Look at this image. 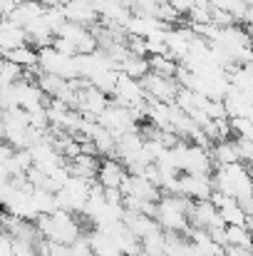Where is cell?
<instances>
[{"mask_svg":"<svg viewBox=\"0 0 253 256\" xmlns=\"http://www.w3.org/2000/svg\"><path fill=\"white\" fill-rule=\"evenodd\" d=\"M99 124L112 130L117 137L127 134V132H139V122L134 120L132 110L129 107H122V104H109L102 114H99Z\"/></svg>","mask_w":253,"mask_h":256,"instance_id":"1","label":"cell"},{"mask_svg":"<svg viewBox=\"0 0 253 256\" xmlns=\"http://www.w3.org/2000/svg\"><path fill=\"white\" fill-rule=\"evenodd\" d=\"M189 222L191 226L199 229H216V226H226V222L221 219L219 206L211 199H194V206L189 212Z\"/></svg>","mask_w":253,"mask_h":256,"instance_id":"2","label":"cell"},{"mask_svg":"<svg viewBox=\"0 0 253 256\" xmlns=\"http://www.w3.org/2000/svg\"><path fill=\"white\" fill-rule=\"evenodd\" d=\"M142 85H144L149 97L169 102V104L176 100V94H179V90H181V85L176 82V78H164V75H157V72H149V75L142 80Z\"/></svg>","mask_w":253,"mask_h":256,"instance_id":"3","label":"cell"},{"mask_svg":"<svg viewBox=\"0 0 253 256\" xmlns=\"http://www.w3.org/2000/svg\"><path fill=\"white\" fill-rule=\"evenodd\" d=\"M214 167H216V160L211 154L209 147H201V144H194L189 142V150H186V164H184V172L186 174H214Z\"/></svg>","mask_w":253,"mask_h":256,"instance_id":"4","label":"cell"},{"mask_svg":"<svg viewBox=\"0 0 253 256\" xmlns=\"http://www.w3.org/2000/svg\"><path fill=\"white\" fill-rule=\"evenodd\" d=\"M216 192L214 184V174H181V194L191 196V199H211V194Z\"/></svg>","mask_w":253,"mask_h":256,"instance_id":"5","label":"cell"},{"mask_svg":"<svg viewBox=\"0 0 253 256\" xmlns=\"http://www.w3.org/2000/svg\"><path fill=\"white\" fill-rule=\"evenodd\" d=\"M129 176L127 167L117 160V157H104L102 164H99V174H97V182L104 186V189H122L124 179Z\"/></svg>","mask_w":253,"mask_h":256,"instance_id":"6","label":"cell"},{"mask_svg":"<svg viewBox=\"0 0 253 256\" xmlns=\"http://www.w3.org/2000/svg\"><path fill=\"white\" fill-rule=\"evenodd\" d=\"M62 5H65L67 20L80 22L84 28H92V25H97V20H102L92 0H62Z\"/></svg>","mask_w":253,"mask_h":256,"instance_id":"7","label":"cell"},{"mask_svg":"<svg viewBox=\"0 0 253 256\" xmlns=\"http://www.w3.org/2000/svg\"><path fill=\"white\" fill-rule=\"evenodd\" d=\"M20 45H27V30L22 25L12 22L10 18H2V25H0V48H2V52L15 50Z\"/></svg>","mask_w":253,"mask_h":256,"instance_id":"8","label":"cell"},{"mask_svg":"<svg viewBox=\"0 0 253 256\" xmlns=\"http://www.w3.org/2000/svg\"><path fill=\"white\" fill-rule=\"evenodd\" d=\"M42 12H45V5H42L40 0H22V2H17V8H15L7 18H10L12 22H17V25L27 28L30 22L40 20V18H42Z\"/></svg>","mask_w":253,"mask_h":256,"instance_id":"9","label":"cell"},{"mask_svg":"<svg viewBox=\"0 0 253 256\" xmlns=\"http://www.w3.org/2000/svg\"><path fill=\"white\" fill-rule=\"evenodd\" d=\"M2 58H7V60H12L15 65H20V68L27 70V68H37V62H40V50L32 48V45H20V48H15V50H5Z\"/></svg>","mask_w":253,"mask_h":256,"instance_id":"10","label":"cell"},{"mask_svg":"<svg viewBox=\"0 0 253 256\" xmlns=\"http://www.w3.org/2000/svg\"><path fill=\"white\" fill-rule=\"evenodd\" d=\"M211 154H214L216 164H236V162H241V150H239V142L236 140L216 142L211 147Z\"/></svg>","mask_w":253,"mask_h":256,"instance_id":"11","label":"cell"},{"mask_svg":"<svg viewBox=\"0 0 253 256\" xmlns=\"http://www.w3.org/2000/svg\"><path fill=\"white\" fill-rule=\"evenodd\" d=\"M119 72H124V75H129V78H134V80H144L149 72H152V65H149V58H144V55H129L122 65H119Z\"/></svg>","mask_w":253,"mask_h":256,"instance_id":"12","label":"cell"},{"mask_svg":"<svg viewBox=\"0 0 253 256\" xmlns=\"http://www.w3.org/2000/svg\"><path fill=\"white\" fill-rule=\"evenodd\" d=\"M169 249V234L164 229H157L142 239V252L144 256H167Z\"/></svg>","mask_w":253,"mask_h":256,"instance_id":"13","label":"cell"},{"mask_svg":"<svg viewBox=\"0 0 253 256\" xmlns=\"http://www.w3.org/2000/svg\"><path fill=\"white\" fill-rule=\"evenodd\" d=\"M219 212H221V219L226 222V226H249V212L244 209V204L239 199H231Z\"/></svg>","mask_w":253,"mask_h":256,"instance_id":"14","label":"cell"},{"mask_svg":"<svg viewBox=\"0 0 253 256\" xmlns=\"http://www.w3.org/2000/svg\"><path fill=\"white\" fill-rule=\"evenodd\" d=\"M149 65H152V72L164 75V78H176V72H179V68H181V62H179L176 58L167 55V52H154V55H149Z\"/></svg>","mask_w":253,"mask_h":256,"instance_id":"15","label":"cell"},{"mask_svg":"<svg viewBox=\"0 0 253 256\" xmlns=\"http://www.w3.org/2000/svg\"><path fill=\"white\" fill-rule=\"evenodd\" d=\"M94 144L99 150V157H117V144H119V137L107 130V127H99V132L94 134Z\"/></svg>","mask_w":253,"mask_h":256,"instance_id":"16","label":"cell"},{"mask_svg":"<svg viewBox=\"0 0 253 256\" xmlns=\"http://www.w3.org/2000/svg\"><path fill=\"white\" fill-rule=\"evenodd\" d=\"M226 239H229V246L253 249V229L251 226H226Z\"/></svg>","mask_w":253,"mask_h":256,"instance_id":"17","label":"cell"},{"mask_svg":"<svg viewBox=\"0 0 253 256\" xmlns=\"http://www.w3.org/2000/svg\"><path fill=\"white\" fill-rule=\"evenodd\" d=\"M67 82L70 80H65V78H60L55 72H40V78H37V85L42 87V92L47 97H60V92L67 87Z\"/></svg>","mask_w":253,"mask_h":256,"instance_id":"18","label":"cell"},{"mask_svg":"<svg viewBox=\"0 0 253 256\" xmlns=\"http://www.w3.org/2000/svg\"><path fill=\"white\" fill-rule=\"evenodd\" d=\"M25 78V68L15 65L12 60L2 58V68H0V85H15Z\"/></svg>","mask_w":253,"mask_h":256,"instance_id":"19","label":"cell"},{"mask_svg":"<svg viewBox=\"0 0 253 256\" xmlns=\"http://www.w3.org/2000/svg\"><path fill=\"white\" fill-rule=\"evenodd\" d=\"M231 130L236 140H253V120L251 117H231Z\"/></svg>","mask_w":253,"mask_h":256,"instance_id":"20","label":"cell"},{"mask_svg":"<svg viewBox=\"0 0 253 256\" xmlns=\"http://www.w3.org/2000/svg\"><path fill=\"white\" fill-rule=\"evenodd\" d=\"M0 256H15V236L2 232V239H0Z\"/></svg>","mask_w":253,"mask_h":256,"instance_id":"21","label":"cell"},{"mask_svg":"<svg viewBox=\"0 0 253 256\" xmlns=\"http://www.w3.org/2000/svg\"><path fill=\"white\" fill-rule=\"evenodd\" d=\"M236 142H239V150H241V162L253 167V140H236Z\"/></svg>","mask_w":253,"mask_h":256,"instance_id":"22","label":"cell"},{"mask_svg":"<svg viewBox=\"0 0 253 256\" xmlns=\"http://www.w3.org/2000/svg\"><path fill=\"white\" fill-rule=\"evenodd\" d=\"M60 52H65V55H77V45L72 42V40H65V38H57L55 35V42H52Z\"/></svg>","mask_w":253,"mask_h":256,"instance_id":"23","label":"cell"},{"mask_svg":"<svg viewBox=\"0 0 253 256\" xmlns=\"http://www.w3.org/2000/svg\"><path fill=\"white\" fill-rule=\"evenodd\" d=\"M169 2H171L181 15H189V12H191V8L196 5V0H169Z\"/></svg>","mask_w":253,"mask_h":256,"instance_id":"24","label":"cell"},{"mask_svg":"<svg viewBox=\"0 0 253 256\" xmlns=\"http://www.w3.org/2000/svg\"><path fill=\"white\" fill-rule=\"evenodd\" d=\"M17 2H20V0H0V12H2V18H7V15L17 8Z\"/></svg>","mask_w":253,"mask_h":256,"instance_id":"25","label":"cell"},{"mask_svg":"<svg viewBox=\"0 0 253 256\" xmlns=\"http://www.w3.org/2000/svg\"><path fill=\"white\" fill-rule=\"evenodd\" d=\"M246 30H249V35H251V42H253V25H249Z\"/></svg>","mask_w":253,"mask_h":256,"instance_id":"26","label":"cell"}]
</instances>
